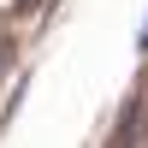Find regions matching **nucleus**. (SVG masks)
Masks as SVG:
<instances>
[{"mask_svg": "<svg viewBox=\"0 0 148 148\" xmlns=\"http://www.w3.org/2000/svg\"><path fill=\"white\" fill-rule=\"evenodd\" d=\"M142 136H148V107L130 101L125 107V125H113V142H142Z\"/></svg>", "mask_w": 148, "mask_h": 148, "instance_id": "nucleus-1", "label": "nucleus"}, {"mask_svg": "<svg viewBox=\"0 0 148 148\" xmlns=\"http://www.w3.org/2000/svg\"><path fill=\"white\" fill-rule=\"evenodd\" d=\"M136 53H148V24H142V30H136Z\"/></svg>", "mask_w": 148, "mask_h": 148, "instance_id": "nucleus-2", "label": "nucleus"}, {"mask_svg": "<svg viewBox=\"0 0 148 148\" xmlns=\"http://www.w3.org/2000/svg\"><path fill=\"white\" fill-rule=\"evenodd\" d=\"M24 6H30V0H24Z\"/></svg>", "mask_w": 148, "mask_h": 148, "instance_id": "nucleus-3", "label": "nucleus"}]
</instances>
